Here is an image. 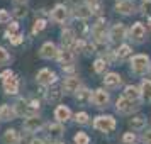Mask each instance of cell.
I'll return each mask as SVG.
<instances>
[{
	"instance_id": "1",
	"label": "cell",
	"mask_w": 151,
	"mask_h": 144,
	"mask_svg": "<svg viewBox=\"0 0 151 144\" xmlns=\"http://www.w3.org/2000/svg\"><path fill=\"white\" fill-rule=\"evenodd\" d=\"M39 102L37 100H26V98H19L17 102L14 103V110L17 117H36L37 112H39Z\"/></svg>"
},
{
	"instance_id": "2",
	"label": "cell",
	"mask_w": 151,
	"mask_h": 144,
	"mask_svg": "<svg viewBox=\"0 0 151 144\" xmlns=\"http://www.w3.org/2000/svg\"><path fill=\"white\" fill-rule=\"evenodd\" d=\"M92 36H93V42L95 44H107L109 29H107V21L104 17H99L95 21V24L92 26Z\"/></svg>"
},
{
	"instance_id": "3",
	"label": "cell",
	"mask_w": 151,
	"mask_h": 144,
	"mask_svg": "<svg viewBox=\"0 0 151 144\" xmlns=\"http://www.w3.org/2000/svg\"><path fill=\"white\" fill-rule=\"evenodd\" d=\"M131 71L136 75H144L150 69V56L148 54H134L131 58Z\"/></svg>"
},
{
	"instance_id": "4",
	"label": "cell",
	"mask_w": 151,
	"mask_h": 144,
	"mask_svg": "<svg viewBox=\"0 0 151 144\" xmlns=\"http://www.w3.org/2000/svg\"><path fill=\"white\" fill-rule=\"evenodd\" d=\"M116 119L112 115H99L93 119V129L100 130V132H112L116 129Z\"/></svg>"
},
{
	"instance_id": "5",
	"label": "cell",
	"mask_w": 151,
	"mask_h": 144,
	"mask_svg": "<svg viewBox=\"0 0 151 144\" xmlns=\"http://www.w3.org/2000/svg\"><path fill=\"white\" fill-rule=\"evenodd\" d=\"M70 17V10L68 7L65 5V4H56L55 7L51 9V12H49V19L56 24H63V22H66Z\"/></svg>"
},
{
	"instance_id": "6",
	"label": "cell",
	"mask_w": 151,
	"mask_h": 144,
	"mask_svg": "<svg viewBox=\"0 0 151 144\" xmlns=\"http://www.w3.org/2000/svg\"><path fill=\"white\" fill-rule=\"evenodd\" d=\"M36 82L39 83L41 87H51V85H55L58 82V75H56L55 71H51L48 68H42L37 71V75H36Z\"/></svg>"
},
{
	"instance_id": "7",
	"label": "cell",
	"mask_w": 151,
	"mask_h": 144,
	"mask_svg": "<svg viewBox=\"0 0 151 144\" xmlns=\"http://www.w3.org/2000/svg\"><path fill=\"white\" fill-rule=\"evenodd\" d=\"M129 39H132L134 42L141 44L146 41V27L143 22H134L129 29Z\"/></svg>"
},
{
	"instance_id": "8",
	"label": "cell",
	"mask_w": 151,
	"mask_h": 144,
	"mask_svg": "<svg viewBox=\"0 0 151 144\" xmlns=\"http://www.w3.org/2000/svg\"><path fill=\"white\" fill-rule=\"evenodd\" d=\"M137 109H139V102H132V100L126 98V97L117 98V102H116V110L121 112V114H132Z\"/></svg>"
},
{
	"instance_id": "9",
	"label": "cell",
	"mask_w": 151,
	"mask_h": 144,
	"mask_svg": "<svg viewBox=\"0 0 151 144\" xmlns=\"http://www.w3.org/2000/svg\"><path fill=\"white\" fill-rule=\"evenodd\" d=\"M110 102V95L109 92H105L104 88H97L93 90V93H92V103L99 107V109H105Z\"/></svg>"
},
{
	"instance_id": "10",
	"label": "cell",
	"mask_w": 151,
	"mask_h": 144,
	"mask_svg": "<svg viewBox=\"0 0 151 144\" xmlns=\"http://www.w3.org/2000/svg\"><path fill=\"white\" fill-rule=\"evenodd\" d=\"M82 87V83H80V78L76 75H70L68 78H65V82H63V93H66V95H75L76 90Z\"/></svg>"
},
{
	"instance_id": "11",
	"label": "cell",
	"mask_w": 151,
	"mask_h": 144,
	"mask_svg": "<svg viewBox=\"0 0 151 144\" xmlns=\"http://www.w3.org/2000/svg\"><path fill=\"white\" fill-rule=\"evenodd\" d=\"M109 37L112 42H122L126 37H127V29L124 24H114L112 27L109 29Z\"/></svg>"
},
{
	"instance_id": "12",
	"label": "cell",
	"mask_w": 151,
	"mask_h": 144,
	"mask_svg": "<svg viewBox=\"0 0 151 144\" xmlns=\"http://www.w3.org/2000/svg\"><path fill=\"white\" fill-rule=\"evenodd\" d=\"M44 127V122H42V119H39V117H27L26 120H24V124H22V129L26 130L27 134H34V132H39V130Z\"/></svg>"
},
{
	"instance_id": "13",
	"label": "cell",
	"mask_w": 151,
	"mask_h": 144,
	"mask_svg": "<svg viewBox=\"0 0 151 144\" xmlns=\"http://www.w3.org/2000/svg\"><path fill=\"white\" fill-rule=\"evenodd\" d=\"M58 46H56L53 41H46L44 44L41 46L39 49V58L42 59H56V56H58Z\"/></svg>"
},
{
	"instance_id": "14",
	"label": "cell",
	"mask_w": 151,
	"mask_h": 144,
	"mask_svg": "<svg viewBox=\"0 0 151 144\" xmlns=\"http://www.w3.org/2000/svg\"><path fill=\"white\" fill-rule=\"evenodd\" d=\"M56 59L60 61L61 66H70V64H73V63H75V53H73V49L61 48L60 51H58Z\"/></svg>"
},
{
	"instance_id": "15",
	"label": "cell",
	"mask_w": 151,
	"mask_h": 144,
	"mask_svg": "<svg viewBox=\"0 0 151 144\" xmlns=\"http://www.w3.org/2000/svg\"><path fill=\"white\" fill-rule=\"evenodd\" d=\"M76 42V32L73 29H63L61 31V46L66 49H73V44Z\"/></svg>"
},
{
	"instance_id": "16",
	"label": "cell",
	"mask_w": 151,
	"mask_h": 144,
	"mask_svg": "<svg viewBox=\"0 0 151 144\" xmlns=\"http://www.w3.org/2000/svg\"><path fill=\"white\" fill-rule=\"evenodd\" d=\"M104 85H105V88H119L121 85H122V76L119 75V73H114V71H110L107 75L104 76Z\"/></svg>"
},
{
	"instance_id": "17",
	"label": "cell",
	"mask_w": 151,
	"mask_h": 144,
	"mask_svg": "<svg viewBox=\"0 0 151 144\" xmlns=\"http://www.w3.org/2000/svg\"><path fill=\"white\" fill-rule=\"evenodd\" d=\"M114 10H116L117 14H121V15H132L134 12H136V5H134L131 0H126V2H116Z\"/></svg>"
},
{
	"instance_id": "18",
	"label": "cell",
	"mask_w": 151,
	"mask_h": 144,
	"mask_svg": "<svg viewBox=\"0 0 151 144\" xmlns=\"http://www.w3.org/2000/svg\"><path fill=\"white\" fill-rule=\"evenodd\" d=\"M19 76L17 75H12L10 78L7 80H4V92L7 93V95H15L17 92H19Z\"/></svg>"
},
{
	"instance_id": "19",
	"label": "cell",
	"mask_w": 151,
	"mask_h": 144,
	"mask_svg": "<svg viewBox=\"0 0 151 144\" xmlns=\"http://www.w3.org/2000/svg\"><path fill=\"white\" fill-rule=\"evenodd\" d=\"M55 119L56 122H66V120H70L71 119V110H70V107H66V105H58L55 109Z\"/></svg>"
},
{
	"instance_id": "20",
	"label": "cell",
	"mask_w": 151,
	"mask_h": 144,
	"mask_svg": "<svg viewBox=\"0 0 151 144\" xmlns=\"http://www.w3.org/2000/svg\"><path fill=\"white\" fill-rule=\"evenodd\" d=\"M46 129H48V136L51 139H60V137L65 134V127H63V124L60 122H49L46 125Z\"/></svg>"
},
{
	"instance_id": "21",
	"label": "cell",
	"mask_w": 151,
	"mask_h": 144,
	"mask_svg": "<svg viewBox=\"0 0 151 144\" xmlns=\"http://www.w3.org/2000/svg\"><path fill=\"white\" fill-rule=\"evenodd\" d=\"M2 143L4 144H19L21 143V134L17 129H7L2 136Z\"/></svg>"
},
{
	"instance_id": "22",
	"label": "cell",
	"mask_w": 151,
	"mask_h": 144,
	"mask_svg": "<svg viewBox=\"0 0 151 144\" xmlns=\"http://www.w3.org/2000/svg\"><path fill=\"white\" fill-rule=\"evenodd\" d=\"M126 98H129V100H132V102H139L143 97H141V90H139V87H136V85H127L126 88H124V95Z\"/></svg>"
},
{
	"instance_id": "23",
	"label": "cell",
	"mask_w": 151,
	"mask_h": 144,
	"mask_svg": "<svg viewBox=\"0 0 151 144\" xmlns=\"http://www.w3.org/2000/svg\"><path fill=\"white\" fill-rule=\"evenodd\" d=\"M15 117L17 115H15L14 105H9V103L0 105V120H14Z\"/></svg>"
},
{
	"instance_id": "24",
	"label": "cell",
	"mask_w": 151,
	"mask_h": 144,
	"mask_svg": "<svg viewBox=\"0 0 151 144\" xmlns=\"http://www.w3.org/2000/svg\"><path fill=\"white\" fill-rule=\"evenodd\" d=\"M75 17L76 19H80V21H87V19H90L92 17V9L88 7V5H78V7L75 9Z\"/></svg>"
},
{
	"instance_id": "25",
	"label": "cell",
	"mask_w": 151,
	"mask_h": 144,
	"mask_svg": "<svg viewBox=\"0 0 151 144\" xmlns=\"http://www.w3.org/2000/svg\"><path fill=\"white\" fill-rule=\"evenodd\" d=\"M75 98L78 100V102H82V103H85V102H92V92H90L87 87H80V88L76 90V93H75Z\"/></svg>"
},
{
	"instance_id": "26",
	"label": "cell",
	"mask_w": 151,
	"mask_h": 144,
	"mask_svg": "<svg viewBox=\"0 0 151 144\" xmlns=\"http://www.w3.org/2000/svg\"><path fill=\"white\" fill-rule=\"evenodd\" d=\"M139 90H141V97H143V100L151 102V80H146V78H144L143 82H141Z\"/></svg>"
},
{
	"instance_id": "27",
	"label": "cell",
	"mask_w": 151,
	"mask_h": 144,
	"mask_svg": "<svg viewBox=\"0 0 151 144\" xmlns=\"http://www.w3.org/2000/svg\"><path fill=\"white\" fill-rule=\"evenodd\" d=\"M129 125H131L132 130H143L144 127H146V117H143V115L132 117L129 120Z\"/></svg>"
},
{
	"instance_id": "28",
	"label": "cell",
	"mask_w": 151,
	"mask_h": 144,
	"mask_svg": "<svg viewBox=\"0 0 151 144\" xmlns=\"http://www.w3.org/2000/svg\"><path fill=\"white\" fill-rule=\"evenodd\" d=\"M131 53H132V49H131L129 44H121V46L114 51V58H117V59H124V58H127Z\"/></svg>"
},
{
	"instance_id": "29",
	"label": "cell",
	"mask_w": 151,
	"mask_h": 144,
	"mask_svg": "<svg viewBox=\"0 0 151 144\" xmlns=\"http://www.w3.org/2000/svg\"><path fill=\"white\" fill-rule=\"evenodd\" d=\"M61 97H63V90H60V88L46 90V100H48V102H58Z\"/></svg>"
},
{
	"instance_id": "30",
	"label": "cell",
	"mask_w": 151,
	"mask_h": 144,
	"mask_svg": "<svg viewBox=\"0 0 151 144\" xmlns=\"http://www.w3.org/2000/svg\"><path fill=\"white\" fill-rule=\"evenodd\" d=\"M107 66H109V63L105 61L104 58H97L95 61H93V71H95L97 75H102Z\"/></svg>"
},
{
	"instance_id": "31",
	"label": "cell",
	"mask_w": 151,
	"mask_h": 144,
	"mask_svg": "<svg viewBox=\"0 0 151 144\" xmlns=\"http://www.w3.org/2000/svg\"><path fill=\"white\" fill-rule=\"evenodd\" d=\"M46 26H48V21H46V19H36L34 21V26H32V31H31V32H32V34H39V32H41V31H44V29H46Z\"/></svg>"
},
{
	"instance_id": "32",
	"label": "cell",
	"mask_w": 151,
	"mask_h": 144,
	"mask_svg": "<svg viewBox=\"0 0 151 144\" xmlns=\"http://www.w3.org/2000/svg\"><path fill=\"white\" fill-rule=\"evenodd\" d=\"M10 61H12L10 53H9L5 48H2V46H0V66H5V64H9Z\"/></svg>"
},
{
	"instance_id": "33",
	"label": "cell",
	"mask_w": 151,
	"mask_h": 144,
	"mask_svg": "<svg viewBox=\"0 0 151 144\" xmlns=\"http://www.w3.org/2000/svg\"><path fill=\"white\" fill-rule=\"evenodd\" d=\"M75 122L80 124V125H87L90 122V117L87 112H76L75 114Z\"/></svg>"
},
{
	"instance_id": "34",
	"label": "cell",
	"mask_w": 151,
	"mask_h": 144,
	"mask_svg": "<svg viewBox=\"0 0 151 144\" xmlns=\"http://www.w3.org/2000/svg\"><path fill=\"white\" fill-rule=\"evenodd\" d=\"M73 141H75V144H90V137L85 132H76L73 136Z\"/></svg>"
},
{
	"instance_id": "35",
	"label": "cell",
	"mask_w": 151,
	"mask_h": 144,
	"mask_svg": "<svg viewBox=\"0 0 151 144\" xmlns=\"http://www.w3.org/2000/svg\"><path fill=\"white\" fill-rule=\"evenodd\" d=\"M12 15L17 19H24L27 15V7L26 5H15V9L12 10Z\"/></svg>"
},
{
	"instance_id": "36",
	"label": "cell",
	"mask_w": 151,
	"mask_h": 144,
	"mask_svg": "<svg viewBox=\"0 0 151 144\" xmlns=\"http://www.w3.org/2000/svg\"><path fill=\"white\" fill-rule=\"evenodd\" d=\"M121 141H122V144H136L137 143V136L134 134V132H126Z\"/></svg>"
},
{
	"instance_id": "37",
	"label": "cell",
	"mask_w": 151,
	"mask_h": 144,
	"mask_svg": "<svg viewBox=\"0 0 151 144\" xmlns=\"http://www.w3.org/2000/svg\"><path fill=\"white\" fill-rule=\"evenodd\" d=\"M139 10H141V14L151 17V0H143L141 5H139Z\"/></svg>"
},
{
	"instance_id": "38",
	"label": "cell",
	"mask_w": 151,
	"mask_h": 144,
	"mask_svg": "<svg viewBox=\"0 0 151 144\" xmlns=\"http://www.w3.org/2000/svg\"><path fill=\"white\" fill-rule=\"evenodd\" d=\"M0 24H10V14L5 9H0Z\"/></svg>"
},
{
	"instance_id": "39",
	"label": "cell",
	"mask_w": 151,
	"mask_h": 144,
	"mask_svg": "<svg viewBox=\"0 0 151 144\" xmlns=\"http://www.w3.org/2000/svg\"><path fill=\"white\" fill-rule=\"evenodd\" d=\"M9 41H10V44H12V46H19V44L24 41V36H22V34H12Z\"/></svg>"
},
{
	"instance_id": "40",
	"label": "cell",
	"mask_w": 151,
	"mask_h": 144,
	"mask_svg": "<svg viewBox=\"0 0 151 144\" xmlns=\"http://www.w3.org/2000/svg\"><path fill=\"white\" fill-rule=\"evenodd\" d=\"M17 31H19V24H17V22H10V24H7V32L10 36L17 34Z\"/></svg>"
},
{
	"instance_id": "41",
	"label": "cell",
	"mask_w": 151,
	"mask_h": 144,
	"mask_svg": "<svg viewBox=\"0 0 151 144\" xmlns=\"http://www.w3.org/2000/svg\"><path fill=\"white\" fill-rule=\"evenodd\" d=\"M141 141L144 144H151V129H148L146 132H143V136H141Z\"/></svg>"
},
{
	"instance_id": "42",
	"label": "cell",
	"mask_w": 151,
	"mask_h": 144,
	"mask_svg": "<svg viewBox=\"0 0 151 144\" xmlns=\"http://www.w3.org/2000/svg\"><path fill=\"white\" fill-rule=\"evenodd\" d=\"M12 75H14V73H12L10 69H5V71H2V73H0V80L4 82V80H7V78H10Z\"/></svg>"
},
{
	"instance_id": "43",
	"label": "cell",
	"mask_w": 151,
	"mask_h": 144,
	"mask_svg": "<svg viewBox=\"0 0 151 144\" xmlns=\"http://www.w3.org/2000/svg\"><path fill=\"white\" fill-rule=\"evenodd\" d=\"M61 68H63L65 73H73V71H75V66H73V64H70V66H61Z\"/></svg>"
},
{
	"instance_id": "44",
	"label": "cell",
	"mask_w": 151,
	"mask_h": 144,
	"mask_svg": "<svg viewBox=\"0 0 151 144\" xmlns=\"http://www.w3.org/2000/svg\"><path fill=\"white\" fill-rule=\"evenodd\" d=\"M85 5H88V7H95V5H99V0H85Z\"/></svg>"
},
{
	"instance_id": "45",
	"label": "cell",
	"mask_w": 151,
	"mask_h": 144,
	"mask_svg": "<svg viewBox=\"0 0 151 144\" xmlns=\"http://www.w3.org/2000/svg\"><path fill=\"white\" fill-rule=\"evenodd\" d=\"M29 144H46V143L42 141L41 137H34V139H31V143Z\"/></svg>"
},
{
	"instance_id": "46",
	"label": "cell",
	"mask_w": 151,
	"mask_h": 144,
	"mask_svg": "<svg viewBox=\"0 0 151 144\" xmlns=\"http://www.w3.org/2000/svg\"><path fill=\"white\" fill-rule=\"evenodd\" d=\"M12 2H14L15 5H24V4H26L27 0H12Z\"/></svg>"
},
{
	"instance_id": "47",
	"label": "cell",
	"mask_w": 151,
	"mask_h": 144,
	"mask_svg": "<svg viewBox=\"0 0 151 144\" xmlns=\"http://www.w3.org/2000/svg\"><path fill=\"white\" fill-rule=\"evenodd\" d=\"M70 2H71V4H73V5H75V9L78 7V5H80V0H70Z\"/></svg>"
},
{
	"instance_id": "48",
	"label": "cell",
	"mask_w": 151,
	"mask_h": 144,
	"mask_svg": "<svg viewBox=\"0 0 151 144\" xmlns=\"http://www.w3.org/2000/svg\"><path fill=\"white\" fill-rule=\"evenodd\" d=\"M148 29H151V17L148 19Z\"/></svg>"
},
{
	"instance_id": "49",
	"label": "cell",
	"mask_w": 151,
	"mask_h": 144,
	"mask_svg": "<svg viewBox=\"0 0 151 144\" xmlns=\"http://www.w3.org/2000/svg\"><path fill=\"white\" fill-rule=\"evenodd\" d=\"M51 144H65V143H60V141H55V143H51Z\"/></svg>"
},
{
	"instance_id": "50",
	"label": "cell",
	"mask_w": 151,
	"mask_h": 144,
	"mask_svg": "<svg viewBox=\"0 0 151 144\" xmlns=\"http://www.w3.org/2000/svg\"><path fill=\"white\" fill-rule=\"evenodd\" d=\"M117 2H126V0H117Z\"/></svg>"
}]
</instances>
